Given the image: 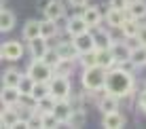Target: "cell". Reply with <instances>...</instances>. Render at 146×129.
Segmentation results:
<instances>
[{
  "label": "cell",
  "instance_id": "obj_1",
  "mask_svg": "<svg viewBox=\"0 0 146 129\" xmlns=\"http://www.w3.org/2000/svg\"><path fill=\"white\" fill-rule=\"evenodd\" d=\"M106 93H114V95L123 97V95H129L133 89V76L131 72L127 70L125 64H117L114 68H110L108 74H106Z\"/></svg>",
  "mask_w": 146,
  "mask_h": 129
},
{
  "label": "cell",
  "instance_id": "obj_2",
  "mask_svg": "<svg viewBox=\"0 0 146 129\" xmlns=\"http://www.w3.org/2000/svg\"><path fill=\"white\" fill-rule=\"evenodd\" d=\"M106 74L108 70L102 66H89V68H83V76H80V83H83V89L85 91H100V89L106 87Z\"/></svg>",
  "mask_w": 146,
  "mask_h": 129
},
{
  "label": "cell",
  "instance_id": "obj_3",
  "mask_svg": "<svg viewBox=\"0 0 146 129\" xmlns=\"http://www.w3.org/2000/svg\"><path fill=\"white\" fill-rule=\"evenodd\" d=\"M28 74H32V78L36 83H51V78L55 76V68H51L44 59L34 57L32 64L28 66Z\"/></svg>",
  "mask_w": 146,
  "mask_h": 129
},
{
  "label": "cell",
  "instance_id": "obj_4",
  "mask_svg": "<svg viewBox=\"0 0 146 129\" xmlns=\"http://www.w3.org/2000/svg\"><path fill=\"white\" fill-rule=\"evenodd\" d=\"M51 87V95L55 100H70V93H72V87H70V78L68 74H55L49 83Z\"/></svg>",
  "mask_w": 146,
  "mask_h": 129
},
{
  "label": "cell",
  "instance_id": "obj_5",
  "mask_svg": "<svg viewBox=\"0 0 146 129\" xmlns=\"http://www.w3.org/2000/svg\"><path fill=\"white\" fill-rule=\"evenodd\" d=\"M21 55H23V47L17 40H7L0 47V57L4 62H17V59H21Z\"/></svg>",
  "mask_w": 146,
  "mask_h": 129
},
{
  "label": "cell",
  "instance_id": "obj_6",
  "mask_svg": "<svg viewBox=\"0 0 146 129\" xmlns=\"http://www.w3.org/2000/svg\"><path fill=\"white\" fill-rule=\"evenodd\" d=\"M74 47L78 49V53H89V51H95V34L91 32H85V34H78V36L72 38Z\"/></svg>",
  "mask_w": 146,
  "mask_h": 129
},
{
  "label": "cell",
  "instance_id": "obj_7",
  "mask_svg": "<svg viewBox=\"0 0 146 129\" xmlns=\"http://www.w3.org/2000/svg\"><path fill=\"white\" fill-rule=\"evenodd\" d=\"M19 110L17 106H2V112H0V125L4 129H11V127H17L19 123Z\"/></svg>",
  "mask_w": 146,
  "mask_h": 129
},
{
  "label": "cell",
  "instance_id": "obj_8",
  "mask_svg": "<svg viewBox=\"0 0 146 129\" xmlns=\"http://www.w3.org/2000/svg\"><path fill=\"white\" fill-rule=\"evenodd\" d=\"M21 91L17 87H4L2 85V93H0V100H2V106H19L21 102Z\"/></svg>",
  "mask_w": 146,
  "mask_h": 129
},
{
  "label": "cell",
  "instance_id": "obj_9",
  "mask_svg": "<svg viewBox=\"0 0 146 129\" xmlns=\"http://www.w3.org/2000/svg\"><path fill=\"white\" fill-rule=\"evenodd\" d=\"M110 51H112L114 59H117V64H131L129 59H131V44H125V42H114L112 47H110Z\"/></svg>",
  "mask_w": 146,
  "mask_h": 129
},
{
  "label": "cell",
  "instance_id": "obj_10",
  "mask_svg": "<svg viewBox=\"0 0 146 129\" xmlns=\"http://www.w3.org/2000/svg\"><path fill=\"white\" fill-rule=\"evenodd\" d=\"M42 13H44V19H53V21H57L59 17H64L66 9H64L62 0H49V4L42 9Z\"/></svg>",
  "mask_w": 146,
  "mask_h": 129
},
{
  "label": "cell",
  "instance_id": "obj_11",
  "mask_svg": "<svg viewBox=\"0 0 146 129\" xmlns=\"http://www.w3.org/2000/svg\"><path fill=\"white\" fill-rule=\"evenodd\" d=\"M66 30H68V34L70 36H78V34H85V32H89V26H87V21L83 19V15H76V17H72L68 21V26H66Z\"/></svg>",
  "mask_w": 146,
  "mask_h": 129
},
{
  "label": "cell",
  "instance_id": "obj_12",
  "mask_svg": "<svg viewBox=\"0 0 146 129\" xmlns=\"http://www.w3.org/2000/svg\"><path fill=\"white\" fill-rule=\"evenodd\" d=\"M102 127H106V129H119V127H125V116L121 114L119 110H114V112H106L102 118Z\"/></svg>",
  "mask_w": 146,
  "mask_h": 129
},
{
  "label": "cell",
  "instance_id": "obj_13",
  "mask_svg": "<svg viewBox=\"0 0 146 129\" xmlns=\"http://www.w3.org/2000/svg\"><path fill=\"white\" fill-rule=\"evenodd\" d=\"M53 112L57 114V118H59L62 123H68V118L72 116L74 108H72V104H70V100H57V104H55V108H53Z\"/></svg>",
  "mask_w": 146,
  "mask_h": 129
},
{
  "label": "cell",
  "instance_id": "obj_14",
  "mask_svg": "<svg viewBox=\"0 0 146 129\" xmlns=\"http://www.w3.org/2000/svg\"><path fill=\"white\" fill-rule=\"evenodd\" d=\"M127 17H129L127 11H121V9H114V7H110L108 13H106V21H108V26H112V28H121Z\"/></svg>",
  "mask_w": 146,
  "mask_h": 129
},
{
  "label": "cell",
  "instance_id": "obj_15",
  "mask_svg": "<svg viewBox=\"0 0 146 129\" xmlns=\"http://www.w3.org/2000/svg\"><path fill=\"white\" fill-rule=\"evenodd\" d=\"M47 51H49V42H47V38L38 36V38H34V40H30V53H32V57L42 59Z\"/></svg>",
  "mask_w": 146,
  "mask_h": 129
},
{
  "label": "cell",
  "instance_id": "obj_16",
  "mask_svg": "<svg viewBox=\"0 0 146 129\" xmlns=\"http://www.w3.org/2000/svg\"><path fill=\"white\" fill-rule=\"evenodd\" d=\"M80 15H83V19L87 21V26H89V28L100 26V21H102V13H100V9H98V7H85Z\"/></svg>",
  "mask_w": 146,
  "mask_h": 129
},
{
  "label": "cell",
  "instance_id": "obj_17",
  "mask_svg": "<svg viewBox=\"0 0 146 129\" xmlns=\"http://www.w3.org/2000/svg\"><path fill=\"white\" fill-rule=\"evenodd\" d=\"M55 49L59 51L62 59H70V62H76V59L80 57V53H78V49L74 47V42H62V44H57Z\"/></svg>",
  "mask_w": 146,
  "mask_h": 129
},
{
  "label": "cell",
  "instance_id": "obj_18",
  "mask_svg": "<svg viewBox=\"0 0 146 129\" xmlns=\"http://www.w3.org/2000/svg\"><path fill=\"white\" fill-rule=\"evenodd\" d=\"M140 23H138V19H133V17H127L125 19V23L121 26V32L125 34V38H138V34H140Z\"/></svg>",
  "mask_w": 146,
  "mask_h": 129
},
{
  "label": "cell",
  "instance_id": "obj_19",
  "mask_svg": "<svg viewBox=\"0 0 146 129\" xmlns=\"http://www.w3.org/2000/svg\"><path fill=\"white\" fill-rule=\"evenodd\" d=\"M100 110L106 114V112H114L119 110V95H114V93H106V95L100 100Z\"/></svg>",
  "mask_w": 146,
  "mask_h": 129
},
{
  "label": "cell",
  "instance_id": "obj_20",
  "mask_svg": "<svg viewBox=\"0 0 146 129\" xmlns=\"http://www.w3.org/2000/svg\"><path fill=\"white\" fill-rule=\"evenodd\" d=\"M127 15L133 19H142L146 17V0H131L127 7Z\"/></svg>",
  "mask_w": 146,
  "mask_h": 129
},
{
  "label": "cell",
  "instance_id": "obj_21",
  "mask_svg": "<svg viewBox=\"0 0 146 129\" xmlns=\"http://www.w3.org/2000/svg\"><path fill=\"white\" fill-rule=\"evenodd\" d=\"M114 44L112 36L106 32V30H100V32H95V51H104V49H110Z\"/></svg>",
  "mask_w": 146,
  "mask_h": 129
},
{
  "label": "cell",
  "instance_id": "obj_22",
  "mask_svg": "<svg viewBox=\"0 0 146 129\" xmlns=\"http://www.w3.org/2000/svg\"><path fill=\"white\" fill-rule=\"evenodd\" d=\"M40 36L47 38V40L55 38L57 36V23H55L53 19H42V21H40Z\"/></svg>",
  "mask_w": 146,
  "mask_h": 129
},
{
  "label": "cell",
  "instance_id": "obj_23",
  "mask_svg": "<svg viewBox=\"0 0 146 129\" xmlns=\"http://www.w3.org/2000/svg\"><path fill=\"white\" fill-rule=\"evenodd\" d=\"M98 66L106 68V70H110V68L117 66V59H114V55H112V51H110V49L98 51Z\"/></svg>",
  "mask_w": 146,
  "mask_h": 129
},
{
  "label": "cell",
  "instance_id": "obj_24",
  "mask_svg": "<svg viewBox=\"0 0 146 129\" xmlns=\"http://www.w3.org/2000/svg\"><path fill=\"white\" fill-rule=\"evenodd\" d=\"M13 26H15V13H11L7 7H2V11H0V30L9 32V30H13Z\"/></svg>",
  "mask_w": 146,
  "mask_h": 129
},
{
  "label": "cell",
  "instance_id": "obj_25",
  "mask_svg": "<svg viewBox=\"0 0 146 129\" xmlns=\"http://www.w3.org/2000/svg\"><path fill=\"white\" fill-rule=\"evenodd\" d=\"M131 66H146V44H138L131 49Z\"/></svg>",
  "mask_w": 146,
  "mask_h": 129
},
{
  "label": "cell",
  "instance_id": "obj_26",
  "mask_svg": "<svg viewBox=\"0 0 146 129\" xmlns=\"http://www.w3.org/2000/svg\"><path fill=\"white\" fill-rule=\"evenodd\" d=\"M34 85H36V81L32 78V74H21V81H19L17 89L21 91V95H32Z\"/></svg>",
  "mask_w": 146,
  "mask_h": 129
},
{
  "label": "cell",
  "instance_id": "obj_27",
  "mask_svg": "<svg viewBox=\"0 0 146 129\" xmlns=\"http://www.w3.org/2000/svg\"><path fill=\"white\" fill-rule=\"evenodd\" d=\"M19 81H21V74L15 70V68L4 70V74H2V85H4V87H17Z\"/></svg>",
  "mask_w": 146,
  "mask_h": 129
},
{
  "label": "cell",
  "instance_id": "obj_28",
  "mask_svg": "<svg viewBox=\"0 0 146 129\" xmlns=\"http://www.w3.org/2000/svg\"><path fill=\"white\" fill-rule=\"evenodd\" d=\"M40 36V21H28L26 26H23V38L30 42L34 40V38Z\"/></svg>",
  "mask_w": 146,
  "mask_h": 129
},
{
  "label": "cell",
  "instance_id": "obj_29",
  "mask_svg": "<svg viewBox=\"0 0 146 129\" xmlns=\"http://www.w3.org/2000/svg\"><path fill=\"white\" fill-rule=\"evenodd\" d=\"M51 95V87H49V83H36L34 85V91H32V97L34 100H42V97Z\"/></svg>",
  "mask_w": 146,
  "mask_h": 129
},
{
  "label": "cell",
  "instance_id": "obj_30",
  "mask_svg": "<svg viewBox=\"0 0 146 129\" xmlns=\"http://www.w3.org/2000/svg\"><path fill=\"white\" fill-rule=\"evenodd\" d=\"M55 104H57V100H55L53 95H47V97H42V100L36 102V110H40V112H53Z\"/></svg>",
  "mask_w": 146,
  "mask_h": 129
},
{
  "label": "cell",
  "instance_id": "obj_31",
  "mask_svg": "<svg viewBox=\"0 0 146 129\" xmlns=\"http://www.w3.org/2000/svg\"><path fill=\"white\" fill-rule=\"evenodd\" d=\"M42 59H44V62H47L51 68H57L59 64H62V55H59L57 49H49V51L44 53V57H42Z\"/></svg>",
  "mask_w": 146,
  "mask_h": 129
},
{
  "label": "cell",
  "instance_id": "obj_32",
  "mask_svg": "<svg viewBox=\"0 0 146 129\" xmlns=\"http://www.w3.org/2000/svg\"><path fill=\"white\" fill-rule=\"evenodd\" d=\"M59 125H62V121L57 118L55 112H42V127L53 129V127H59Z\"/></svg>",
  "mask_w": 146,
  "mask_h": 129
},
{
  "label": "cell",
  "instance_id": "obj_33",
  "mask_svg": "<svg viewBox=\"0 0 146 129\" xmlns=\"http://www.w3.org/2000/svg\"><path fill=\"white\" fill-rule=\"evenodd\" d=\"M78 59H80V64H83V68L95 66V64H98V51H89V53H83V55H80Z\"/></svg>",
  "mask_w": 146,
  "mask_h": 129
},
{
  "label": "cell",
  "instance_id": "obj_34",
  "mask_svg": "<svg viewBox=\"0 0 146 129\" xmlns=\"http://www.w3.org/2000/svg\"><path fill=\"white\" fill-rule=\"evenodd\" d=\"M83 123H85V112H83V110H74L72 116L68 118L66 125H68V127H78V125H83Z\"/></svg>",
  "mask_w": 146,
  "mask_h": 129
},
{
  "label": "cell",
  "instance_id": "obj_35",
  "mask_svg": "<svg viewBox=\"0 0 146 129\" xmlns=\"http://www.w3.org/2000/svg\"><path fill=\"white\" fill-rule=\"evenodd\" d=\"M28 123H30V127H42V112H40V110L30 112Z\"/></svg>",
  "mask_w": 146,
  "mask_h": 129
},
{
  "label": "cell",
  "instance_id": "obj_36",
  "mask_svg": "<svg viewBox=\"0 0 146 129\" xmlns=\"http://www.w3.org/2000/svg\"><path fill=\"white\" fill-rule=\"evenodd\" d=\"M129 2H131V0H110V7H114V9H121V11H127Z\"/></svg>",
  "mask_w": 146,
  "mask_h": 129
},
{
  "label": "cell",
  "instance_id": "obj_37",
  "mask_svg": "<svg viewBox=\"0 0 146 129\" xmlns=\"http://www.w3.org/2000/svg\"><path fill=\"white\" fill-rule=\"evenodd\" d=\"M138 42L140 44H146V26L140 28V34H138Z\"/></svg>",
  "mask_w": 146,
  "mask_h": 129
},
{
  "label": "cell",
  "instance_id": "obj_38",
  "mask_svg": "<svg viewBox=\"0 0 146 129\" xmlns=\"http://www.w3.org/2000/svg\"><path fill=\"white\" fill-rule=\"evenodd\" d=\"M140 108H142V112L146 114V89L142 91V95H140Z\"/></svg>",
  "mask_w": 146,
  "mask_h": 129
},
{
  "label": "cell",
  "instance_id": "obj_39",
  "mask_svg": "<svg viewBox=\"0 0 146 129\" xmlns=\"http://www.w3.org/2000/svg\"><path fill=\"white\" fill-rule=\"evenodd\" d=\"M70 4H74V7H85L87 0H70Z\"/></svg>",
  "mask_w": 146,
  "mask_h": 129
}]
</instances>
